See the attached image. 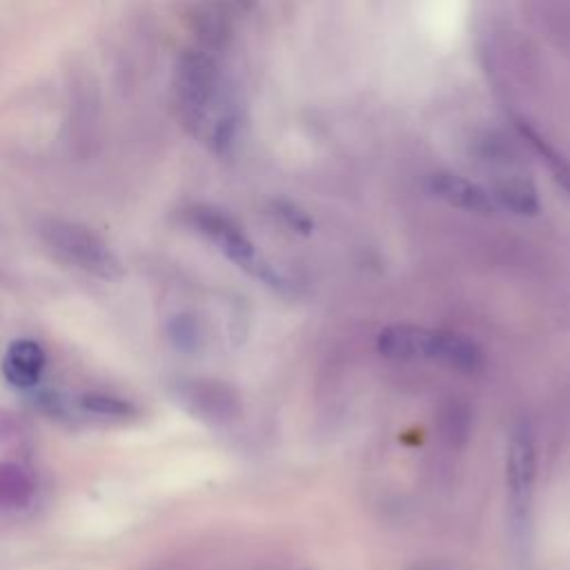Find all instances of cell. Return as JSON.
I'll return each instance as SVG.
<instances>
[{"label": "cell", "mask_w": 570, "mask_h": 570, "mask_svg": "<svg viewBox=\"0 0 570 570\" xmlns=\"http://www.w3.org/2000/svg\"><path fill=\"white\" fill-rule=\"evenodd\" d=\"M40 236L58 258L96 278L120 281L125 276V267L111 247L96 232L80 223L51 218L42 223Z\"/></svg>", "instance_id": "3957f363"}, {"label": "cell", "mask_w": 570, "mask_h": 570, "mask_svg": "<svg viewBox=\"0 0 570 570\" xmlns=\"http://www.w3.org/2000/svg\"><path fill=\"white\" fill-rule=\"evenodd\" d=\"M537 479V448L528 421L512 425L505 448V488L514 528H523L530 517Z\"/></svg>", "instance_id": "5b68a950"}, {"label": "cell", "mask_w": 570, "mask_h": 570, "mask_svg": "<svg viewBox=\"0 0 570 570\" xmlns=\"http://www.w3.org/2000/svg\"><path fill=\"white\" fill-rule=\"evenodd\" d=\"M423 185L432 198H436L454 209H461V212L494 214L499 209L490 189H485L483 185H479L465 176L452 174V171L428 174Z\"/></svg>", "instance_id": "8992f818"}, {"label": "cell", "mask_w": 570, "mask_h": 570, "mask_svg": "<svg viewBox=\"0 0 570 570\" xmlns=\"http://www.w3.org/2000/svg\"><path fill=\"white\" fill-rule=\"evenodd\" d=\"M497 207H503L519 216H532L539 212V196L530 180L521 176H505L490 189Z\"/></svg>", "instance_id": "ba28073f"}, {"label": "cell", "mask_w": 570, "mask_h": 570, "mask_svg": "<svg viewBox=\"0 0 570 570\" xmlns=\"http://www.w3.org/2000/svg\"><path fill=\"white\" fill-rule=\"evenodd\" d=\"M82 407H87L89 412L96 414H107V416H127L134 414V407L122 401V399H114V396H105V394H89L82 399Z\"/></svg>", "instance_id": "9c48e42d"}, {"label": "cell", "mask_w": 570, "mask_h": 570, "mask_svg": "<svg viewBox=\"0 0 570 570\" xmlns=\"http://www.w3.org/2000/svg\"><path fill=\"white\" fill-rule=\"evenodd\" d=\"M176 102L185 127L216 151L232 147L240 114L234 91L216 62L203 49L183 53L176 67Z\"/></svg>", "instance_id": "6da1fadb"}, {"label": "cell", "mask_w": 570, "mask_h": 570, "mask_svg": "<svg viewBox=\"0 0 570 570\" xmlns=\"http://www.w3.org/2000/svg\"><path fill=\"white\" fill-rule=\"evenodd\" d=\"M189 220L232 263L272 287H283V276L258 254L249 236L227 214L212 207H194L189 212Z\"/></svg>", "instance_id": "277c9868"}, {"label": "cell", "mask_w": 570, "mask_h": 570, "mask_svg": "<svg viewBox=\"0 0 570 570\" xmlns=\"http://www.w3.org/2000/svg\"><path fill=\"white\" fill-rule=\"evenodd\" d=\"M45 363L47 358L42 347L36 341L20 338L7 347L2 358V372L11 385L27 390L40 381L45 372Z\"/></svg>", "instance_id": "52a82bcc"}, {"label": "cell", "mask_w": 570, "mask_h": 570, "mask_svg": "<svg viewBox=\"0 0 570 570\" xmlns=\"http://www.w3.org/2000/svg\"><path fill=\"white\" fill-rule=\"evenodd\" d=\"M278 216H281L292 229H296V232H301V234H307V232L312 229V220H309L301 209H296V207L289 205V203L278 205Z\"/></svg>", "instance_id": "30bf717a"}, {"label": "cell", "mask_w": 570, "mask_h": 570, "mask_svg": "<svg viewBox=\"0 0 570 570\" xmlns=\"http://www.w3.org/2000/svg\"><path fill=\"white\" fill-rule=\"evenodd\" d=\"M376 350L390 361H432L463 374H476L485 363L479 343L465 334L405 323L383 327Z\"/></svg>", "instance_id": "7a4b0ae2"}]
</instances>
